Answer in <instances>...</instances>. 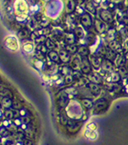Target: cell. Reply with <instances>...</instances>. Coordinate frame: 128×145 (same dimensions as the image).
I'll use <instances>...</instances> for the list:
<instances>
[{
    "label": "cell",
    "mask_w": 128,
    "mask_h": 145,
    "mask_svg": "<svg viewBox=\"0 0 128 145\" xmlns=\"http://www.w3.org/2000/svg\"><path fill=\"white\" fill-rule=\"evenodd\" d=\"M80 69H81L83 74H90V72L92 70L91 63L87 57H82L81 64H80Z\"/></svg>",
    "instance_id": "cell-1"
},
{
    "label": "cell",
    "mask_w": 128,
    "mask_h": 145,
    "mask_svg": "<svg viewBox=\"0 0 128 145\" xmlns=\"http://www.w3.org/2000/svg\"><path fill=\"white\" fill-rule=\"evenodd\" d=\"M100 16L103 21L106 23H112L114 21V17L108 10L105 9H101L100 10Z\"/></svg>",
    "instance_id": "cell-2"
},
{
    "label": "cell",
    "mask_w": 128,
    "mask_h": 145,
    "mask_svg": "<svg viewBox=\"0 0 128 145\" xmlns=\"http://www.w3.org/2000/svg\"><path fill=\"white\" fill-rule=\"evenodd\" d=\"M81 24L86 27V28H90L92 26V16L88 13H84L81 17Z\"/></svg>",
    "instance_id": "cell-3"
},
{
    "label": "cell",
    "mask_w": 128,
    "mask_h": 145,
    "mask_svg": "<svg viewBox=\"0 0 128 145\" xmlns=\"http://www.w3.org/2000/svg\"><path fill=\"white\" fill-rule=\"evenodd\" d=\"M107 106V101L105 99H98L97 101L94 104V108H95V111H98L101 112V110L105 109Z\"/></svg>",
    "instance_id": "cell-4"
},
{
    "label": "cell",
    "mask_w": 128,
    "mask_h": 145,
    "mask_svg": "<svg viewBox=\"0 0 128 145\" xmlns=\"http://www.w3.org/2000/svg\"><path fill=\"white\" fill-rule=\"evenodd\" d=\"M94 26H95L96 30L100 33H102L106 30V27H105V23L102 22L101 20H97V19L95 20V22H94Z\"/></svg>",
    "instance_id": "cell-5"
},
{
    "label": "cell",
    "mask_w": 128,
    "mask_h": 145,
    "mask_svg": "<svg viewBox=\"0 0 128 145\" xmlns=\"http://www.w3.org/2000/svg\"><path fill=\"white\" fill-rule=\"evenodd\" d=\"M66 4V13L71 14L75 11V3L74 0H65Z\"/></svg>",
    "instance_id": "cell-6"
},
{
    "label": "cell",
    "mask_w": 128,
    "mask_h": 145,
    "mask_svg": "<svg viewBox=\"0 0 128 145\" xmlns=\"http://www.w3.org/2000/svg\"><path fill=\"white\" fill-rule=\"evenodd\" d=\"M59 56H60L61 61L63 63H68L71 60V55L66 50H61L59 53Z\"/></svg>",
    "instance_id": "cell-7"
},
{
    "label": "cell",
    "mask_w": 128,
    "mask_h": 145,
    "mask_svg": "<svg viewBox=\"0 0 128 145\" xmlns=\"http://www.w3.org/2000/svg\"><path fill=\"white\" fill-rule=\"evenodd\" d=\"M48 57L51 60V61L53 63H59L61 60H60V56L59 55L54 51H50L48 54Z\"/></svg>",
    "instance_id": "cell-8"
},
{
    "label": "cell",
    "mask_w": 128,
    "mask_h": 145,
    "mask_svg": "<svg viewBox=\"0 0 128 145\" xmlns=\"http://www.w3.org/2000/svg\"><path fill=\"white\" fill-rule=\"evenodd\" d=\"M105 55V58H106L109 61H113V60H114L117 58L116 52H114L112 49H107Z\"/></svg>",
    "instance_id": "cell-9"
},
{
    "label": "cell",
    "mask_w": 128,
    "mask_h": 145,
    "mask_svg": "<svg viewBox=\"0 0 128 145\" xmlns=\"http://www.w3.org/2000/svg\"><path fill=\"white\" fill-rule=\"evenodd\" d=\"M75 33H67V34L66 35L65 38V41L68 44V45H74V43L75 42Z\"/></svg>",
    "instance_id": "cell-10"
},
{
    "label": "cell",
    "mask_w": 128,
    "mask_h": 145,
    "mask_svg": "<svg viewBox=\"0 0 128 145\" xmlns=\"http://www.w3.org/2000/svg\"><path fill=\"white\" fill-rule=\"evenodd\" d=\"M102 63H103V61L101 58L96 56V55H92V64L94 67L98 68V67H100L102 64Z\"/></svg>",
    "instance_id": "cell-11"
},
{
    "label": "cell",
    "mask_w": 128,
    "mask_h": 145,
    "mask_svg": "<svg viewBox=\"0 0 128 145\" xmlns=\"http://www.w3.org/2000/svg\"><path fill=\"white\" fill-rule=\"evenodd\" d=\"M88 87H89L91 92L94 95H97L100 92V91H101V88L99 87V86L97 84H95V83H92V82L88 84Z\"/></svg>",
    "instance_id": "cell-12"
},
{
    "label": "cell",
    "mask_w": 128,
    "mask_h": 145,
    "mask_svg": "<svg viewBox=\"0 0 128 145\" xmlns=\"http://www.w3.org/2000/svg\"><path fill=\"white\" fill-rule=\"evenodd\" d=\"M12 104L13 102L12 101V99H11L9 97H4L2 99V105L5 108H9L10 107H12Z\"/></svg>",
    "instance_id": "cell-13"
},
{
    "label": "cell",
    "mask_w": 128,
    "mask_h": 145,
    "mask_svg": "<svg viewBox=\"0 0 128 145\" xmlns=\"http://www.w3.org/2000/svg\"><path fill=\"white\" fill-rule=\"evenodd\" d=\"M78 53L82 57H87V55L89 53V51H88V48L87 47L82 46L78 49Z\"/></svg>",
    "instance_id": "cell-14"
},
{
    "label": "cell",
    "mask_w": 128,
    "mask_h": 145,
    "mask_svg": "<svg viewBox=\"0 0 128 145\" xmlns=\"http://www.w3.org/2000/svg\"><path fill=\"white\" fill-rule=\"evenodd\" d=\"M82 104L83 106L87 109H91L93 107V103L91 99H82Z\"/></svg>",
    "instance_id": "cell-15"
},
{
    "label": "cell",
    "mask_w": 128,
    "mask_h": 145,
    "mask_svg": "<svg viewBox=\"0 0 128 145\" xmlns=\"http://www.w3.org/2000/svg\"><path fill=\"white\" fill-rule=\"evenodd\" d=\"M89 80L92 82L95 83V84H98V83L101 82V78L97 74H92L89 75Z\"/></svg>",
    "instance_id": "cell-16"
},
{
    "label": "cell",
    "mask_w": 128,
    "mask_h": 145,
    "mask_svg": "<svg viewBox=\"0 0 128 145\" xmlns=\"http://www.w3.org/2000/svg\"><path fill=\"white\" fill-rule=\"evenodd\" d=\"M78 49L79 48L75 45H67L66 47V51L69 54H75L76 52H78Z\"/></svg>",
    "instance_id": "cell-17"
},
{
    "label": "cell",
    "mask_w": 128,
    "mask_h": 145,
    "mask_svg": "<svg viewBox=\"0 0 128 145\" xmlns=\"http://www.w3.org/2000/svg\"><path fill=\"white\" fill-rule=\"evenodd\" d=\"M4 116H5V118H6V119H9V120H12L15 118L14 113L12 110H10L8 108L4 111Z\"/></svg>",
    "instance_id": "cell-18"
},
{
    "label": "cell",
    "mask_w": 128,
    "mask_h": 145,
    "mask_svg": "<svg viewBox=\"0 0 128 145\" xmlns=\"http://www.w3.org/2000/svg\"><path fill=\"white\" fill-rule=\"evenodd\" d=\"M102 68L105 69H107V70H110L112 69V63H111V61L108 60H105L103 61V63L101 64Z\"/></svg>",
    "instance_id": "cell-19"
},
{
    "label": "cell",
    "mask_w": 128,
    "mask_h": 145,
    "mask_svg": "<svg viewBox=\"0 0 128 145\" xmlns=\"http://www.w3.org/2000/svg\"><path fill=\"white\" fill-rule=\"evenodd\" d=\"M126 56H122V55H119L118 56V61H117V65L120 67H122V65H124L126 64Z\"/></svg>",
    "instance_id": "cell-20"
},
{
    "label": "cell",
    "mask_w": 128,
    "mask_h": 145,
    "mask_svg": "<svg viewBox=\"0 0 128 145\" xmlns=\"http://www.w3.org/2000/svg\"><path fill=\"white\" fill-rule=\"evenodd\" d=\"M86 9L88 11V12H90L92 14H96V8L94 7V5L92 3H86Z\"/></svg>",
    "instance_id": "cell-21"
},
{
    "label": "cell",
    "mask_w": 128,
    "mask_h": 145,
    "mask_svg": "<svg viewBox=\"0 0 128 145\" xmlns=\"http://www.w3.org/2000/svg\"><path fill=\"white\" fill-rule=\"evenodd\" d=\"M75 34L77 38H83V36H84V33H83V30L81 29V28L77 27L75 30Z\"/></svg>",
    "instance_id": "cell-22"
},
{
    "label": "cell",
    "mask_w": 128,
    "mask_h": 145,
    "mask_svg": "<svg viewBox=\"0 0 128 145\" xmlns=\"http://www.w3.org/2000/svg\"><path fill=\"white\" fill-rule=\"evenodd\" d=\"M19 113H20V116L22 117V118H26V117H29V111L28 110L27 108H22L21 109H20L19 111Z\"/></svg>",
    "instance_id": "cell-23"
},
{
    "label": "cell",
    "mask_w": 128,
    "mask_h": 145,
    "mask_svg": "<svg viewBox=\"0 0 128 145\" xmlns=\"http://www.w3.org/2000/svg\"><path fill=\"white\" fill-rule=\"evenodd\" d=\"M120 81V74L119 72H114L111 76V82H118Z\"/></svg>",
    "instance_id": "cell-24"
},
{
    "label": "cell",
    "mask_w": 128,
    "mask_h": 145,
    "mask_svg": "<svg viewBox=\"0 0 128 145\" xmlns=\"http://www.w3.org/2000/svg\"><path fill=\"white\" fill-rule=\"evenodd\" d=\"M45 45L46 46V47L49 50H52L54 48V43L49 39V38H47V39L46 40V43H45Z\"/></svg>",
    "instance_id": "cell-25"
},
{
    "label": "cell",
    "mask_w": 128,
    "mask_h": 145,
    "mask_svg": "<svg viewBox=\"0 0 128 145\" xmlns=\"http://www.w3.org/2000/svg\"><path fill=\"white\" fill-rule=\"evenodd\" d=\"M63 74L64 75H71V69H70V67H66L64 66L63 67Z\"/></svg>",
    "instance_id": "cell-26"
},
{
    "label": "cell",
    "mask_w": 128,
    "mask_h": 145,
    "mask_svg": "<svg viewBox=\"0 0 128 145\" xmlns=\"http://www.w3.org/2000/svg\"><path fill=\"white\" fill-rule=\"evenodd\" d=\"M12 107L15 108V109H21L22 108V106H21V104H20V102H18L17 100H15V102H13V104H12Z\"/></svg>",
    "instance_id": "cell-27"
},
{
    "label": "cell",
    "mask_w": 128,
    "mask_h": 145,
    "mask_svg": "<svg viewBox=\"0 0 128 145\" xmlns=\"http://www.w3.org/2000/svg\"><path fill=\"white\" fill-rule=\"evenodd\" d=\"M72 82H73V77H72V75H66L65 77V82L66 83L69 84V83H71Z\"/></svg>",
    "instance_id": "cell-28"
},
{
    "label": "cell",
    "mask_w": 128,
    "mask_h": 145,
    "mask_svg": "<svg viewBox=\"0 0 128 145\" xmlns=\"http://www.w3.org/2000/svg\"><path fill=\"white\" fill-rule=\"evenodd\" d=\"M35 66L37 67V69H41V68H44V64L42 63L41 60H39L35 63Z\"/></svg>",
    "instance_id": "cell-29"
},
{
    "label": "cell",
    "mask_w": 128,
    "mask_h": 145,
    "mask_svg": "<svg viewBox=\"0 0 128 145\" xmlns=\"http://www.w3.org/2000/svg\"><path fill=\"white\" fill-rule=\"evenodd\" d=\"M33 8H38V6H37V5L36 4V5H35V6H33ZM32 11H33V12H37V11H38V10H37V9H32Z\"/></svg>",
    "instance_id": "cell-30"
},
{
    "label": "cell",
    "mask_w": 128,
    "mask_h": 145,
    "mask_svg": "<svg viewBox=\"0 0 128 145\" xmlns=\"http://www.w3.org/2000/svg\"><path fill=\"white\" fill-rule=\"evenodd\" d=\"M94 3H101V0H93Z\"/></svg>",
    "instance_id": "cell-31"
},
{
    "label": "cell",
    "mask_w": 128,
    "mask_h": 145,
    "mask_svg": "<svg viewBox=\"0 0 128 145\" xmlns=\"http://www.w3.org/2000/svg\"><path fill=\"white\" fill-rule=\"evenodd\" d=\"M125 5H126V7L128 8V0H126L125 1Z\"/></svg>",
    "instance_id": "cell-32"
},
{
    "label": "cell",
    "mask_w": 128,
    "mask_h": 145,
    "mask_svg": "<svg viewBox=\"0 0 128 145\" xmlns=\"http://www.w3.org/2000/svg\"><path fill=\"white\" fill-rule=\"evenodd\" d=\"M127 69H128V64H127Z\"/></svg>",
    "instance_id": "cell-33"
}]
</instances>
